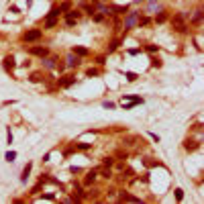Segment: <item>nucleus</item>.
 <instances>
[{"mask_svg": "<svg viewBox=\"0 0 204 204\" xmlns=\"http://www.w3.org/2000/svg\"><path fill=\"white\" fill-rule=\"evenodd\" d=\"M57 16H59V8L57 6H53L51 10H49V14H47V19H45V29H53L57 25Z\"/></svg>", "mask_w": 204, "mask_h": 204, "instance_id": "f257e3e1", "label": "nucleus"}, {"mask_svg": "<svg viewBox=\"0 0 204 204\" xmlns=\"http://www.w3.org/2000/svg\"><path fill=\"white\" fill-rule=\"evenodd\" d=\"M80 16H82V12L76 10V8L68 10V12H66V25H68V27H74V25L80 21Z\"/></svg>", "mask_w": 204, "mask_h": 204, "instance_id": "f03ea898", "label": "nucleus"}, {"mask_svg": "<svg viewBox=\"0 0 204 204\" xmlns=\"http://www.w3.org/2000/svg\"><path fill=\"white\" fill-rule=\"evenodd\" d=\"M184 21H186V14H184V12L173 16V21H171V23H173V27H176V31H180V33H186V29H188V27H186V23H184Z\"/></svg>", "mask_w": 204, "mask_h": 204, "instance_id": "7ed1b4c3", "label": "nucleus"}, {"mask_svg": "<svg viewBox=\"0 0 204 204\" xmlns=\"http://www.w3.org/2000/svg\"><path fill=\"white\" fill-rule=\"evenodd\" d=\"M137 19H139V12H129L125 16V25H123V27H125V33L137 25Z\"/></svg>", "mask_w": 204, "mask_h": 204, "instance_id": "20e7f679", "label": "nucleus"}, {"mask_svg": "<svg viewBox=\"0 0 204 204\" xmlns=\"http://www.w3.org/2000/svg\"><path fill=\"white\" fill-rule=\"evenodd\" d=\"M27 43H35V41H39L41 39V31L39 29H31V31H27L25 33V37H23Z\"/></svg>", "mask_w": 204, "mask_h": 204, "instance_id": "39448f33", "label": "nucleus"}, {"mask_svg": "<svg viewBox=\"0 0 204 204\" xmlns=\"http://www.w3.org/2000/svg\"><path fill=\"white\" fill-rule=\"evenodd\" d=\"M71 84H76V78L74 76H63L61 80H57V86L59 88H69Z\"/></svg>", "mask_w": 204, "mask_h": 204, "instance_id": "423d86ee", "label": "nucleus"}, {"mask_svg": "<svg viewBox=\"0 0 204 204\" xmlns=\"http://www.w3.org/2000/svg\"><path fill=\"white\" fill-rule=\"evenodd\" d=\"M31 53H33V55H39V57H45L47 53H49V49H47V47H31Z\"/></svg>", "mask_w": 204, "mask_h": 204, "instance_id": "0eeeda50", "label": "nucleus"}, {"mask_svg": "<svg viewBox=\"0 0 204 204\" xmlns=\"http://www.w3.org/2000/svg\"><path fill=\"white\" fill-rule=\"evenodd\" d=\"M14 68H16V63H14V57H12V55L4 57V69H6V71H12Z\"/></svg>", "mask_w": 204, "mask_h": 204, "instance_id": "6e6552de", "label": "nucleus"}, {"mask_svg": "<svg viewBox=\"0 0 204 204\" xmlns=\"http://www.w3.org/2000/svg\"><path fill=\"white\" fill-rule=\"evenodd\" d=\"M66 61H68V66H69V68H76V66H80V57L76 55V53H69Z\"/></svg>", "mask_w": 204, "mask_h": 204, "instance_id": "1a4fd4ad", "label": "nucleus"}, {"mask_svg": "<svg viewBox=\"0 0 204 204\" xmlns=\"http://www.w3.org/2000/svg\"><path fill=\"white\" fill-rule=\"evenodd\" d=\"M31 168H33V163H27V165L23 168V173H21V182H23V184H25L27 180H29V173H31Z\"/></svg>", "mask_w": 204, "mask_h": 204, "instance_id": "9d476101", "label": "nucleus"}, {"mask_svg": "<svg viewBox=\"0 0 204 204\" xmlns=\"http://www.w3.org/2000/svg\"><path fill=\"white\" fill-rule=\"evenodd\" d=\"M123 102H133V104H143V98L141 96H123Z\"/></svg>", "mask_w": 204, "mask_h": 204, "instance_id": "9b49d317", "label": "nucleus"}, {"mask_svg": "<svg viewBox=\"0 0 204 204\" xmlns=\"http://www.w3.org/2000/svg\"><path fill=\"white\" fill-rule=\"evenodd\" d=\"M96 176H98V170H90L88 176H86V180H84V184H92V182L96 180Z\"/></svg>", "mask_w": 204, "mask_h": 204, "instance_id": "f8f14e48", "label": "nucleus"}, {"mask_svg": "<svg viewBox=\"0 0 204 204\" xmlns=\"http://www.w3.org/2000/svg\"><path fill=\"white\" fill-rule=\"evenodd\" d=\"M43 66H45V68L47 69H53V68H55V59H53V57H43Z\"/></svg>", "mask_w": 204, "mask_h": 204, "instance_id": "ddd939ff", "label": "nucleus"}, {"mask_svg": "<svg viewBox=\"0 0 204 204\" xmlns=\"http://www.w3.org/2000/svg\"><path fill=\"white\" fill-rule=\"evenodd\" d=\"M190 23H192V25H200V23H202V10H200V8L194 12V16H192V21H190Z\"/></svg>", "mask_w": 204, "mask_h": 204, "instance_id": "4468645a", "label": "nucleus"}, {"mask_svg": "<svg viewBox=\"0 0 204 204\" xmlns=\"http://www.w3.org/2000/svg\"><path fill=\"white\" fill-rule=\"evenodd\" d=\"M71 53H76L78 57H84V55H88V49H86V47H74Z\"/></svg>", "mask_w": 204, "mask_h": 204, "instance_id": "2eb2a0df", "label": "nucleus"}, {"mask_svg": "<svg viewBox=\"0 0 204 204\" xmlns=\"http://www.w3.org/2000/svg\"><path fill=\"white\" fill-rule=\"evenodd\" d=\"M110 10L112 12H116V14H125V12H129V6H118V4H116V6H112V8H110Z\"/></svg>", "mask_w": 204, "mask_h": 204, "instance_id": "dca6fc26", "label": "nucleus"}, {"mask_svg": "<svg viewBox=\"0 0 204 204\" xmlns=\"http://www.w3.org/2000/svg\"><path fill=\"white\" fill-rule=\"evenodd\" d=\"M155 10H159L157 0H149V4H147V12H155Z\"/></svg>", "mask_w": 204, "mask_h": 204, "instance_id": "f3484780", "label": "nucleus"}, {"mask_svg": "<svg viewBox=\"0 0 204 204\" xmlns=\"http://www.w3.org/2000/svg\"><path fill=\"white\" fill-rule=\"evenodd\" d=\"M82 8L88 12V14H94V12H96V6H94V4H88V2H84V4H82Z\"/></svg>", "mask_w": 204, "mask_h": 204, "instance_id": "a211bd4d", "label": "nucleus"}, {"mask_svg": "<svg viewBox=\"0 0 204 204\" xmlns=\"http://www.w3.org/2000/svg\"><path fill=\"white\" fill-rule=\"evenodd\" d=\"M121 198H123V200H129V202H141L137 196H131V194H125V192L121 194Z\"/></svg>", "mask_w": 204, "mask_h": 204, "instance_id": "6ab92c4d", "label": "nucleus"}, {"mask_svg": "<svg viewBox=\"0 0 204 204\" xmlns=\"http://www.w3.org/2000/svg\"><path fill=\"white\" fill-rule=\"evenodd\" d=\"M68 10H71V2H61V4H59V12L66 14Z\"/></svg>", "mask_w": 204, "mask_h": 204, "instance_id": "aec40b11", "label": "nucleus"}, {"mask_svg": "<svg viewBox=\"0 0 204 204\" xmlns=\"http://www.w3.org/2000/svg\"><path fill=\"white\" fill-rule=\"evenodd\" d=\"M137 23H139V27H147V25L151 23V19H149V16H139Z\"/></svg>", "mask_w": 204, "mask_h": 204, "instance_id": "412c9836", "label": "nucleus"}, {"mask_svg": "<svg viewBox=\"0 0 204 204\" xmlns=\"http://www.w3.org/2000/svg\"><path fill=\"white\" fill-rule=\"evenodd\" d=\"M186 149H188V151H194V149H198V143H194V141H186Z\"/></svg>", "mask_w": 204, "mask_h": 204, "instance_id": "4be33fe9", "label": "nucleus"}, {"mask_svg": "<svg viewBox=\"0 0 204 204\" xmlns=\"http://www.w3.org/2000/svg\"><path fill=\"white\" fill-rule=\"evenodd\" d=\"M4 159H6V161H14V159H16V151H8V153L4 155Z\"/></svg>", "mask_w": 204, "mask_h": 204, "instance_id": "5701e85b", "label": "nucleus"}, {"mask_svg": "<svg viewBox=\"0 0 204 204\" xmlns=\"http://www.w3.org/2000/svg\"><path fill=\"white\" fill-rule=\"evenodd\" d=\"M165 19H168V14L165 12H159L157 16H155V23H165Z\"/></svg>", "mask_w": 204, "mask_h": 204, "instance_id": "b1692460", "label": "nucleus"}, {"mask_svg": "<svg viewBox=\"0 0 204 204\" xmlns=\"http://www.w3.org/2000/svg\"><path fill=\"white\" fill-rule=\"evenodd\" d=\"M125 76H127V80H129V82H135V80H137V74H135V71H127Z\"/></svg>", "mask_w": 204, "mask_h": 204, "instance_id": "393cba45", "label": "nucleus"}, {"mask_svg": "<svg viewBox=\"0 0 204 204\" xmlns=\"http://www.w3.org/2000/svg\"><path fill=\"white\" fill-rule=\"evenodd\" d=\"M116 47H118V41H112V43H110V47H108V53L116 51Z\"/></svg>", "mask_w": 204, "mask_h": 204, "instance_id": "a878e982", "label": "nucleus"}, {"mask_svg": "<svg viewBox=\"0 0 204 204\" xmlns=\"http://www.w3.org/2000/svg\"><path fill=\"white\" fill-rule=\"evenodd\" d=\"M182 198H184V190H180V188H178V190H176V200L180 202Z\"/></svg>", "mask_w": 204, "mask_h": 204, "instance_id": "bb28decb", "label": "nucleus"}, {"mask_svg": "<svg viewBox=\"0 0 204 204\" xmlns=\"http://www.w3.org/2000/svg\"><path fill=\"white\" fill-rule=\"evenodd\" d=\"M147 51H149V53H157L159 47H157V45H147Z\"/></svg>", "mask_w": 204, "mask_h": 204, "instance_id": "cd10ccee", "label": "nucleus"}, {"mask_svg": "<svg viewBox=\"0 0 204 204\" xmlns=\"http://www.w3.org/2000/svg\"><path fill=\"white\" fill-rule=\"evenodd\" d=\"M102 19H104V14H100V12H94V23H100Z\"/></svg>", "mask_w": 204, "mask_h": 204, "instance_id": "c85d7f7f", "label": "nucleus"}, {"mask_svg": "<svg viewBox=\"0 0 204 204\" xmlns=\"http://www.w3.org/2000/svg\"><path fill=\"white\" fill-rule=\"evenodd\" d=\"M100 173H102V178H110V170H106V168H102Z\"/></svg>", "mask_w": 204, "mask_h": 204, "instance_id": "c756f323", "label": "nucleus"}, {"mask_svg": "<svg viewBox=\"0 0 204 204\" xmlns=\"http://www.w3.org/2000/svg\"><path fill=\"white\" fill-rule=\"evenodd\" d=\"M6 143H8V145L12 143V133H10V129H6Z\"/></svg>", "mask_w": 204, "mask_h": 204, "instance_id": "7c9ffc66", "label": "nucleus"}, {"mask_svg": "<svg viewBox=\"0 0 204 204\" xmlns=\"http://www.w3.org/2000/svg\"><path fill=\"white\" fill-rule=\"evenodd\" d=\"M112 161H114L112 157H104V165H106V168H110V165H112Z\"/></svg>", "mask_w": 204, "mask_h": 204, "instance_id": "2f4dec72", "label": "nucleus"}, {"mask_svg": "<svg viewBox=\"0 0 204 204\" xmlns=\"http://www.w3.org/2000/svg\"><path fill=\"white\" fill-rule=\"evenodd\" d=\"M102 106H104V108H114V102H102Z\"/></svg>", "mask_w": 204, "mask_h": 204, "instance_id": "473e14b6", "label": "nucleus"}, {"mask_svg": "<svg viewBox=\"0 0 204 204\" xmlns=\"http://www.w3.org/2000/svg\"><path fill=\"white\" fill-rule=\"evenodd\" d=\"M39 80H41L39 74H33V76H31V82H39Z\"/></svg>", "mask_w": 204, "mask_h": 204, "instance_id": "72a5a7b5", "label": "nucleus"}, {"mask_svg": "<svg viewBox=\"0 0 204 204\" xmlns=\"http://www.w3.org/2000/svg\"><path fill=\"white\" fill-rule=\"evenodd\" d=\"M151 66H153V68H159V66H161V61H159V59H153V61H151Z\"/></svg>", "mask_w": 204, "mask_h": 204, "instance_id": "f704fd0d", "label": "nucleus"}, {"mask_svg": "<svg viewBox=\"0 0 204 204\" xmlns=\"http://www.w3.org/2000/svg\"><path fill=\"white\" fill-rule=\"evenodd\" d=\"M149 137H151L153 141H157V143H159V135H155V133H149Z\"/></svg>", "mask_w": 204, "mask_h": 204, "instance_id": "c9c22d12", "label": "nucleus"}, {"mask_svg": "<svg viewBox=\"0 0 204 204\" xmlns=\"http://www.w3.org/2000/svg\"><path fill=\"white\" fill-rule=\"evenodd\" d=\"M104 59H106V57H104V55H100V57H98V63H100V66H104V63H106Z\"/></svg>", "mask_w": 204, "mask_h": 204, "instance_id": "e433bc0d", "label": "nucleus"}, {"mask_svg": "<svg viewBox=\"0 0 204 204\" xmlns=\"http://www.w3.org/2000/svg\"><path fill=\"white\" fill-rule=\"evenodd\" d=\"M135 2H137V4H141V2H145V0H135Z\"/></svg>", "mask_w": 204, "mask_h": 204, "instance_id": "4c0bfd02", "label": "nucleus"}]
</instances>
